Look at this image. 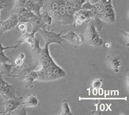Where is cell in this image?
Instances as JSON below:
<instances>
[{
	"instance_id": "cell-12",
	"label": "cell",
	"mask_w": 129,
	"mask_h": 115,
	"mask_svg": "<svg viewBox=\"0 0 129 115\" xmlns=\"http://www.w3.org/2000/svg\"><path fill=\"white\" fill-rule=\"evenodd\" d=\"M29 22L31 25V28H32L31 33H32L33 34H35L36 32H39L41 29L44 28L45 26H46L45 23L41 18L40 14L34 15L31 18Z\"/></svg>"
},
{
	"instance_id": "cell-11",
	"label": "cell",
	"mask_w": 129,
	"mask_h": 115,
	"mask_svg": "<svg viewBox=\"0 0 129 115\" xmlns=\"http://www.w3.org/2000/svg\"><path fill=\"white\" fill-rule=\"evenodd\" d=\"M36 39L35 38V34L32 33H28L25 32L24 34H22V35L19 38V39L17 41L16 44H15V49L23 43L27 44L31 48H34L35 45Z\"/></svg>"
},
{
	"instance_id": "cell-1",
	"label": "cell",
	"mask_w": 129,
	"mask_h": 115,
	"mask_svg": "<svg viewBox=\"0 0 129 115\" xmlns=\"http://www.w3.org/2000/svg\"><path fill=\"white\" fill-rule=\"evenodd\" d=\"M48 46L49 44L45 43L44 47L41 48L40 42L36 39L34 48H32L38 61L39 70H34L30 73L36 80L54 81L67 76L64 70L57 64L50 55Z\"/></svg>"
},
{
	"instance_id": "cell-3",
	"label": "cell",
	"mask_w": 129,
	"mask_h": 115,
	"mask_svg": "<svg viewBox=\"0 0 129 115\" xmlns=\"http://www.w3.org/2000/svg\"><path fill=\"white\" fill-rule=\"evenodd\" d=\"M101 32L94 25L92 19L88 22L87 29L83 34L84 42L91 46L100 47L103 46V39L100 35Z\"/></svg>"
},
{
	"instance_id": "cell-23",
	"label": "cell",
	"mask_w": 129,
	"mask_h": 115,
	"mask_svg": "<svg viewBox=\"0 0 129 115\" xmlns=\"http://www.w3.org/2000/svg\"></svg>"
},
{
	"instance_id": "cell-17",
	"label": "cell",
	"mask_w": 129,
	"mask_h": 115,
	"mask_svg": "<svg viewBox=\"0 0 129 115\" xmlns=\"http://www.w3.org/2000/svg\"><path fill=\"white\" fill-rule=\"evenodd\" d=\"M25 58V55L24 53H21L19 55H18V56L16 58V59L14 60V65L15 66H17V67H19L22 66L23 64L24 59Z\"/></svg>"
},
{
	"instance_id": "cell-15",
	"label": "cell",
	"mask_w": 129,
	"mask_h": 115,
	"mask_svg": "<svg viewBox=\"0 0 129 115\" xmlns=\"http://www.w3.org/2000/svg\"><path fill=\"white\" fill-rule=\"evenodd\" d=\"M61 114L63 115H72L73 113L71 111V109L69 106V102L66 100L62 102V111Z\"/></svg>"
},
{
	"instance_id": "cell-10",
	"label": "cell",
	"mask_w": 129,
	"mask_h": 115,
	"mask_svg": "<svg viewBox=\"0 0 129 115\" xmlns=\"http://www.w3.org/2000/svg\"><path fill=\"white\" fill-rule=\"evenodd\" d=\"M61 37L65 41H68L74 45L80 46L84 43V39L83 34H77L73 31H69L64 35H61Z\"/></svg>"
},
{
	"instance_id": "cell-7",
	"label": "cell",
	"mask_w": 129,
	"mask_h": 115,
	"mask_svg": "<svg viewBox=\"0 0 129 115\" xmlns=\"http://www.w3.org/2000/svg\"><path fill=\"white\" fill-rule=\"evenodd\" d=\"M23 98L14 97L13 98H9V99H5L4 105L5 107V110L3 112H0V114H7L13 112L19 106L22 105Z\"/></svg>"
},
{
	"instance_id": "cell-5",
	"label": "cell",
	"mask_w": 129,
	"mask_h": 115,
	"mask_svg": "<svg viewBox=\"0 0 129 115\" xmlns=\"http://www.w3.org/2000/svg\"><path fill=\"white\" fill-rule=\"evenodd\" d=\"M39 32L41 35L42 37L44 39L45 43L48 44L49 45L52 43H56L59 44V45H61L62 42L63 41H65L61 37L63 32H61L60 33L57 34V33H55L54 32L48 31L44 29V28H42L39 31Z\"/></svg>"
},
{
	"instance_id": "cell-18",
	"label": "cell",
	"mask_w": 129,
	"mask_h": 115,
	"mask_svg": "<svg viewBox=\"0 0 129 115\" xmlns=\"http://www.w3.org/2000/svg\"><path fill=\"white\" fill-rule=\"evenodd\" d=\"M102 84V80L101 79H95L92 82V87L93 89H98L101 87Z\"/></svg>"
},
{
	"instance_id": "cell-19",
	"label": "cell",
	"mask_w": 129,
	"mask_h": 115,
	"mask_svg": "<svg viewBox=\"0 0 129 115\" xmlns=\"http://www.w3.org/2000/svg\"><path fill=\"white\" fill-rule=\"evenodd\" d=\"M17 27H18V30H20V32L24 34L26 32V23H19L18 25H17Z\"/></svg>"
},
{
	"instance_id": "cell-20",
	"label": "cell",
	"mask_w": 129,
	"mask_h": 115,
	"mask_svg": "<svg viewBox=\"0 0 129 115\" xmlns=\"http://www.w3.org/2000/svg\"><path fill=\"white\" fill-rule=\"evenodd\" d=\"M26 0H17V2L19 5V7H25Z\"/></svg>"
},
{
	"instance_id": "cell-6",
	"label": "cell",
	"mask_w": 129,
	"mask_h": 115,
	"mask_svg": "<svg viewBox=\"0 0 129 115\" xmlns=\"http://www.w3.org/2000/svg\"><path fill=\"white\" fill-rule=\"evenodd\" d=\"M0 95L4 99H9L16 97V90L12 85L9 84L0 75Z\"/></svg>"
},
{
	"instance_id": "cell-9",
	"label": "cell",
	"mask_w": 129,
	"mask_h": 115,
	"mask_svg": "<svg viewBox=\"0 0 129 115\" xmlns=\"http://www.w3.org/2000/svg\"><path fill=\"white\" fill-rule=\"evenodd\" d=\"M106 63L107 66L116 73L119 72L123 64V59L120 56L109 54L106 57Z\"/></svg>"
},
{
	"instance_id": "cell-8",
	"label": "cell",
	"mask_w": 129,
	"mask_h": 115,
	"mask_svg": "<svg viewBox=\"0 0 129 115\" xmlns=\"http://www.w3.org/2000/svg\"><path fill=\"white\" fill-rule=\"evenodd\" d=\"M19 23L18 16L12 14L9 19L5 21H0V35L5 32L10 31L16 28Z\"/></svg>"
},
{
	"instance_id": "cell-21",
	"label": "cell",
	"mask_w": 129,
	"mask_h": 115,
	"mask_svg": "<svg viewBox=\"0 0 129 115\" xmlns=\"http://www.w3.org/2000/svg\"><path fill=\"white\" fill-rule=\"evenodd\" d=\"M110 45V44H108V43H107V44H105V46L107 48H110V47H111Z\"/></svg>"
},
{
	"instance_id": "cell-4",
	"label": "cell",
	"mask_w": 129,
	"mask_h": 115,
	"mask_svg": "<svg viewBox=\"0 0 129 115\" xmlns=\"http://www.w3.org/2000/svg\"><path fill=\"white\" fill-rule=\"evenodd\" d=\"M94 16L92 10L80 9L74 14V21L72 25L75 26H80L83 23H88Z\"/></svg>"
},
{
	"instance_id": "cell-2",
	"label": "cell",
	"mask_w": 129,
	"mask_h": 115,
	"mask_svg": "<svg viewBox=\"0 0 129 115\" xmlns=\"http://www.w3.org/2000/svg\"><path fill=\"white\" fill-rule=\"evenodd\" d=\"M94 9L92 10L94 16H97L101 21L113 23L116 20L114 9L112 4H105L98 2L94 4Z\"/></svg>"
},
{
	"instance_id": "cell-22",
	"label": "cell",
	"mask_w": 129,
	"mask_h": 115,
	"mask_svg": "<svg viewBox=\"0 0 129 115\" xmlns=\"http://www.w3.org/2000/svg\"><path fill=\"white\" fill-rule=\"evenodd\" d=\"M5 7H4V6H2V5H0V10H2V9H4Z\"/></svg>"
},
{
	"instance_id": "cell-16",
	"label": "cell",
	"mask_w": 129,
	"mask_h": 115,
	"mask_svg": "<svg viewBox=\"0 0 129 115\" xmlns=\"http://www.w3.org/2000/svg\"><path fill=\"white\" fill-rule=\"evenodd\" d=\"M40 16H41V18H42L46 25L48 26H50L51 25L52 23V18H51V16L50 15L48 14L47 11H41V12H40Z\"/></svg>"
},
{
	"instance_id": "cell-14",
	"label": "cell",
	"mask_w": 129,
	"mask_h": 115,
	"mask_svg": "<svg viewBox=\"0 0 129 115\" xmlns=\"http://www.w3.org/2000/svg\"><path fill=\"white\" fill-rule=\"evenodd\" d=\"M14 66V64H9L7 63H1L0 64V69H1V74L10 75V73L12 72V69Z\"/></svg>"
},
{
	"instance_id": "cell-13",
	"label": "cell",
	"mask_w": 129,
	"mask_h": 115,
	"mask_svg": "<svg viewBox=\"0 0 129 115\" xmlns=\"http://www.w3.org/2000/svg\"><path fill=\"white\" fill-rule=\"evenodd\" d=\"M40 105V101L36 96L30 95L26 96L25 100H23L22 105L25 107H36Z\"/></svg>"
}]
</instances>
